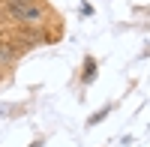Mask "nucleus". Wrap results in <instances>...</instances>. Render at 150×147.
<instances>
[{
  "label": "nucleus",
  "mask_w": 150,
  "mask_h": 147,
  "mask_svg": "<svg viewBox=\"0 0 150 147\" xmlns=\"http://www.w3.org/2000/svg\"><path fill=\"white\" fill-rule=\"evenodd\" d=\"M6 12L15 21H21V24H36V21H42V6L39 3H33V0H9L6 3Z\"/></svg>",
  "instance_id": "f257e3e1"
},
{
  "label": "nucleus",
  "mask_w": 150,
  "mask_h": 147,
  "mask_svg": "<svg viewBox=\"0 0 150 147\" xmlns=\"http://www.w3.org/2000/svg\"><path fill=\"white\" fill-rule=\"evenodd\" d=\"M93 78H96V60H93V57H87V60H84V81L90 84Z\"/></svg>",
  "instance_id": "f03ea898"
},
{
  "label": "nucleus",
  "mask_w": 150,
  "mask_h": 147,
  "mask_svg": "<svg viewBox=\"0 0 150 147\" xmlns=\"http://www.w3.org/2000/svg\"><path fill=\"white\" fill-rule=\"evenodd\" d=\"M12 60V48L9 45H0V63H9Z\"/></svg>",
  "instance_id": "7ed1b4c3"
},
{
  "label": "nucleus",
  "mask_w": 150,
  "mask_h": 147,
  "mask_svg": "<svg viewBox=\"0 0 150 147\" xmlns=\"http://www.w3.org/2000/svg\"><path fill=\"white\" fill-rule=\"evenodd\" d=\"M105 114H108V108H102V111H96V114H93L90 120H87V123H90V126H93V123H99V120H102Z\"/></svg>",
  "instance_id": "20e7f679"
}]
</instances>
